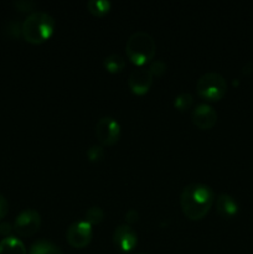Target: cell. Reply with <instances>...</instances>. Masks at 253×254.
I'll return each mask as SVG.
<instances>
[{"label": "cell", "instance_id": "4", "mask_svg": "<svg viewBox=\"0 0 253 254\" xmlns=\"http://www.w3.org/2000/svg\"><path fill=\"white\" fill-rule=\"evenodd\" d=\"M196 91L198 96L207 101H220L227 92V82L217 72H207L197 79Z\"/></svg>", "mask_w": 253, "mask_h": 254}, {"label": "cell", "instance_id": "15", "mask_svg": "<svg viewBox=\"0 0 253 254\" xmlns=\"http://www.w3.org/2000/svg\"><path fill=\"white\" fill-rule=\"evenodd\" d=\"M112 4L109 0H89L87 2V9L94 16H103L111 10Z\"/></svg>", "mask_w": 253, "mask_h": 254}, {"label": "cell", "instance_id": "19", "mask_svg": "<svg viewBox=\"0 0 253 254\" xmlns=\"http://www.w3.org/2000/svg\"><path fill=\"white\" fill-rule=\"evenodd\" d=\"M149 71L151 72L153 76L161 77L166 72V64L163 60H154L149 66Z\"/></svg>", "mask_w": 253, "mask_h": 254}, {"label": "cell", "instance_id": "17", "mask_svg": "<svg viewBox=\"0 0 253 254\" xmlns=\"http://www.w3.org/2000/svg\"><path fill=\"white\" fill-rule=\"evenodd\" d=\"M103 218H104L103 210H102L101 207H98V206H93V207L87 210L86 220L84 221H87L91 226H94L101 223L102 221H103Z\"/></svg>", "mask_w": 253, "mask_h": 254}, {"label": "cell", "instance_id": "12", "mask_svg": "<svg viewBox=\"0 0 253 254\" xmlns=\"http://www.w3.org/2000/svg\"><path fill=\"white\" fill-rule=\"evenodd\" d=\"M0 254H27V251L21 240L9 236L0 241Z\"/></svg>", "mask_w": 253, "mask_h": 254}, {"label": "cell", "instance_id": "2", "mask_svg": "<svg viewBox=\"0 0 253 254\" xmlns=\"http://www.w3.org/2000/svg\"><path fill=\"white\" fill-rule=\"evenodd\" d=\"M56 21L46 11L30 12L21 25V34L27 42L42 44L54 34Z\"/></svg>", "mask_w": 253, "mask_h": 254}, {"label": "cell", "instance_id": "13", "mask_svg": "<svg viewBox=\"0 0 253 254\" xmlns=\"http://www.w3.org/2000/svg\"><path fill=\"white\" fill-rule=\"evenodd\" d=\"M29 254H64L52 242L46 240H39L31 245Z\"/></svg>", "mask_w": 253, "mask_h": 254}, {"label": "cell", "instance_id": "11", "mask_svg": "<svg viewBox=\"0 0 253 254\" xmlns=\"http://www.w3.org/2000/svg\"><path fill=\"white\" fill-rule=\"evenodd\" d=\"M216 210L223 218H232L238 212V203L235 198L228 193H221L216 198Z\"/></svg>", "mask_w": 253, "mask_h": 254}, {"label": "cell", "instance_id": "9", "mask_svg": "<svg viewBox=\"0 0 253 254\" xmlns=\"http://www.w3.org/2000/svg\"><path fill=\"white\" fill-rule=\"evenodd\" d=\"M113 243L122 252H130L138 243V235L131 226L123 223L114 230Z\"/></svg>", "mask_w": 253, "mask_h": 254}, {"label": "cell", "instance_id": "6", "mask_svg": "<svg viewBox=\"0 0 253 254\" xmlns=\"http://www.w3.org/2000/svg\"><path fill=\"white\" fill-rule=\"evenodd\" d=\"M96 136L103 146L114 145L121 136V126L113 117H102L96 124Z\"/></svg>", "mask_w": 253, "mask_h": 254}, {"label": "cell", "instance_id": "3", "mask_svg": "<svg viewBox=\"0 0 253 254\" xmlns=\"http://www.w3.org/2000/svg\"><path fill=\"white\" fill-rule=\"evenodd\" d=\"M156 51V44L154 37L146 31H135L126 40V52L128 59L138 66L153 60Z\"/></svg>", "mask_w": 253, "mask_h": 254}, {"label": "cell", "instance_id": "8", "mask_svg": "<svg viewBox=\"0 0 253 254\" xmlns=\"http://www.w3.org/2000/svg\"><path fill=\"white\" fill-rule=\"evenodd\" d=\"M192 123L202 130H208L217 123V112L207 103H198L191 112Z\"/></svg>", "mask_w": 253, "mask_h": 254}, {"label": "cell", "instance_id": "20", "mask_svg": "<svg viewBox=\"0 0 253 254\" xmlns=\"http://www.w3.org/2000/svg\"><path fill=\"white\" fill-rule=\"evenodd\" d=\"M15 6L20 11H31L36 6V2L31 1V0H19V1H15Z\"/></svg>", "mask_w": 253, "mask_h": 254}, {"label": "cell", "instance_id": "21", "mask_svg": "<svg viewBox=\"0 0 253 254\" xmlns=\"http://www.w3.org/2000/svg\"><path fill=\"white\" fill-rule=\"evenodd\" d=\"M139 220V212L134 208H130V210L126 211V225H133V223L138 222Z\"/></svg>", "mask_w": 253, "mask_h": 254}, {"label": "cell", "instance_id": "23", "mask_svg": "<svg viewBox=\"0 0 253 254\" xmlns=\"http://www.w3.org/2000/svg\"><path fill=\"white\" fill-rule=\"evenodd\" d=\"M12 230H14V226L10 225L9 222L0 223V235L5 236V237H9V235L11 233Z\"/></svg>", "mask_w": 253, "mask_h": 254}, {"label": "cell", "instance_id": "18", "mask_svg": "<svg viewBox=\"0 0 253 254\" xmlns=\"http://www.w3.org/2000/svg\"><path fill=\"white\" fill-rule=\"evenodd\" d=\"M87 158H88L89 161H92V163H97V161H101L102 159L104 158L103 146L92 145L91 148L87 150Z\"/></svg>", "mask_w": 253, "mask_h": 254}, {"label": "cell", "instance_id": "7", "mask_svg": "<svg viewBox=\"0 0 253 254\" xmlns=\"http://www.w3.org/2000/svg\"><path fill=\"white\" fill-rule=\"evenodd\" d=\"M92 237H93L92 226L84 220L73 222L67 228V242L69 243V246H72L73 248H77V250L87 247L91 243Z\"/></svg>", "mask_w": 253, "mask_h": 254}, {"label": "cell", "instance_id": "10", "mask_svg": "<svg viewBox=\"0 0 253 254\" xmlns=\"http://www.w3.org/2000/svg\"><path fill=\"white\" fill-rule=\"evenodd\" d=\"M153 74L146 67H138L130 73L128 78V86L135 94H145L153 84Z\"/></svg>", "mask_w": 253, "mask_h": 254}, {"label": "cell", "instance_id": "16", "mask_svg": "<svg viewBox=\"0 0 253 254\" xmlns=\"http://www.w3.org/2000/svg\"><path fill=\"white\" fill-rule=\"evenodd\" d=\"M193 103V97L192 94L189 93V92H183V93L178 94L174 99V107H175L178 111H186V109L190 108Z\"/></svg>", "mask_w": 253, "mask_h": 254}, {"label": "cell", "instance_id": "5", "mask_svg": "<svg viewBox=\"0 0 253 254\" xmlns=\"http://www.w3.org/2000/svg\"><path fill=\"white\" fill-rule=\"evenodd\" d=\"M41 226V216L34 208H25L15 218L14 231L21 237H29L36 233Z\"/></svg>", "mask_w": 253, "mask_h": 254}, {"label": "cell", "instance_id": "22", "mask_svg": "<svg viewBox=\"0 0 253 254\" xmlns=\"http://www.w3.org/2000/svg\"><path fill=\"white\" fill-rule=\"evenodd\" d=\"M9 212V202H7L6 198L0 193V221H2L5 218V216Z\"/></svg>", "mask_w": 253, "mask_h": 254}, {"label": "cell", "instance_id": "14", "mask_svg": "<svg viewBox=\"0 0 253 254\" xmlns=\"http://www.w3.org/2000/svg\"><path fill=\"white\" fill-rule=\"evenodd\" d=\"M103 66L111 73H118L126 67V60L119 54H111L104 57Z\"/></svg>", "mask_w": 253, "mask_h": 254}, {"label": "cell", "instance_id": "1", "mask_svg": "<svg viewBox=\"0 0 253 254\" xmlns=\"http://www.w3.org/2000/svg\"><path fill=\"white\" fill-rule=\"evenodd\" d=\"M215 192L206 184L192 183L183 189L180 206L184 215L192 221L205 217L215 203Z\"/></svg>", "mask_w": 253, "mask_h": 254}]
</instances>
